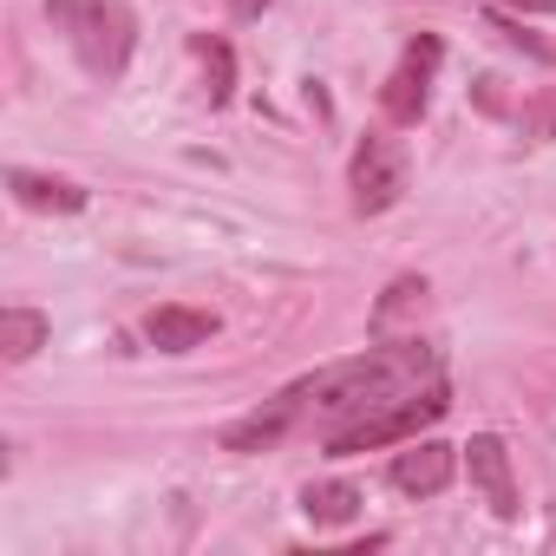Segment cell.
Returning <instances> with one entry per match:
<instances>
[{
    "label": "cell",
    "mask_w": 556,
    "mask_h": 556,
    "mask_svg": "<svg viewBox=\"0 0 556 556\" xmlns=\"http://www.w3.org/2000/svg\"><path fill=\"white\" fill-rule=\"evenodd\" d=\"M432 380H439V348L432 341H419V334L413 341H380L354 361H334V367L282 387L249 419L223 426V452H268L289 432H321L328 439V432H341V426H354V419H367V413H380V406H393V400H406Z\"/></svg>",
    "instance_id": "obj_1"
},
{
    "label": "cell",
    "mask_w": 556,
    "mask_h": 556,
    "mask_svg": "<svg viewBox=\"0 0 556 556\" xmlns=\"http://www.w3.org/2000/svg\"><path fill=\"white\" fill-rule=\"evenodd\" d=\"M47 8L66 21L73 34V53L92 79H118L131 66V47H138V14L125 8V0H47Z\"/></svg>",
    "instance_id": "obj_2"
},
{
    "label": "cell",
    "mask_w": 556,
    "mask_h": 556,
    "mask_svg": "<svg viewBox=\"0 0 556 556\" xmlns=\"http://www.w3.org/2000/svg\"><path fill=\"white\" fill-rule=\"evenodd\" d=\"M452 413V387H445V374L432 380V387H419V393H406V400H393V406H380V413H367V419H354V426H341V432H328L321 445H328V458H354V452H380V445H400V439H419L426 426H439Z\"/></svg>",
    "instance_id": "obj_3"
},
{
    "label": "cell",
    "mask_w": 556,
    "mask_h": 556,
    "mask_svg": "<svg viewBox=\"0 0 556 556\" xmlns=\"http://www.w3.org/2000/svg\"><path fill=\"white\" fill-rule=\"evenodd\" d=\"M348 190H354L361 216H387L406 197V144L393 131H367L354 164H348Z\"/></svg>",
    "instance_id": "obj_4"
},
{
    "label": "cell",
    "mask_w": 556,
    "mask_h": 556,
    "mask_svg": "<svg viewBox=\"0 0 556 556\" xmlns=\"http://www.w3.org/2000/svg\"><path fill=\"white\" fill-rule=\"evenodd\" d=\"M439 60H445L439 34H419V40H406L400 66H393V73H387V86H380V112H387V125H419V118H426Z\"/></svg>",
    "instance_id": "obj_5"
},
{
    "label": "cell",
    "mask_w": 556,
    "mask_h": 556,
    "mask_svg": "<svg viewBox=\"0 0 556 556\" xmlns=\"http://www.w3.org/2000/svg\"><path fill=\"white\" fill-rule=\"evenodd\" d=\"M458 452H465V445L406 439V452L393 458V491H406V497H439V491L458 478Z\"/></svg>",
    "instance_id": "obj_6"
},
{
    "label": "cell",
    "mask_w": 556,
    "mask_h": 556,
    "mask_svg": "<svg viewBox=\"0 0 556 556\" xmlns=\"http://www.w3.org/2000/svg\"><path fill=\"white\" fill-rule=\"evenodd\" d=\"M465 478L484 491V504H491L497 517H517V478H510V452H504L497 432H478V439L465 445Z\"/></svg>",
    "instance_id": "obj_7"
},
{
    "label": "cell",
    "mask_w": 556,
    "mask_h": 556,
    "mask_svg": "<svg viewBox=\"0 0 556 556\" xmlns=\"http://www.w3.org/2000/svg\"><path fill=\"white\" fill-rule=\"evenodd\" d=\"M216 315L210 308H184V302H170V308H151L144 315V341L157 348V354H190V348H203V341H216Z\"/></svg>",
    "instance_id": "obj_8"
},
{
    "label": "cell",
    "mask_w": 556,
    "mask_h": 556,
    "mask_svg": "<svg viewBox=\"0 0 556 556\" xmlns=\"http://www.w3.org/2000/svg\"><path fill=\"white\" fill-rule=\"evenodd\" d=\"M8 190H14V203H27V210H47V216H79V210H86V190H79V184H66V177L8 170Z\"/></svg>",
    "instance_id": "obj_9"
},
{
    "label": "cell",
    "mask_w": 556,
    "mask_h": 556,
    "mask_svg": "<svg viewBox=\"0 0 556 556\" xmlns=\"http://www.w3.org/2000/svg\"><path fill=\"white\" fill-rule=\"evenodd\" d=\"M361 484H348V478H315V484H302V510H308V523H321V530H334V523H354L361 517Z\"/></svg>",
    "instance_id": "obj_10"
},
{
    "label": "cell",
    "mask_w": 556,
    "mask_h": 556,
    "mask_svg": "<svg viewBox=\"0 0 556 556\" xmlns=\"http://www.w3.org/2000/svg\"><path fill=\"white\" fill-rule=\"evenodd\" d=\"M47 315H34V308H8L0 315V361L8 367H21V361H34L40 348H47Z\"/></svg>",
    "instance_id": "obj_11"
},
{
    "label": "cell",
    "mask_w": 556,
    "mask_h": 556,
    "mask_svg": "<svg viewBox=\"0 0 556 556\" xmlns=\"http://www.w3.org/2000/svg\"><path fill=\"white\" fill-rule=\"evenodd\" d=\"M190 47H197L203 73H210V86H203V92H210V105H229V99H236V60H229V47H223L216 34H197Z\"/></svg>",
    "instance_id": "obj_12"
},
{
    "label": "cell",
    "mask_w": 556,
    "mask_h": 556,
    "mask_svg": "<svg viewBox=\"0 0 556 556\" xmlns=\"http://www.w3.org/2000/svg\"><path fill=\"white\" fill-rule=\"evenodd\" d=\"M406 308H426V282H419V275H400V282L387 289V302L374 308V334L387 341V328H393V315H406Z\"/></svg>",
    "instance_id": "obj_13"
},
{
    "label": "cell",
    "mask_w": 556,
    "mask_h": 556,
    "mask_svg": "<svg viewBox=\"0 0 556 556\" xmlns=\"http://www.w3.org/2000/svg\"><path fill=\"white\" fill-rule=\"evenodd\" d=\"M491 27H497V34H504L510 47H523L530 60H556V47H549V40H536V34H523L517 21H504V14H491Z\"/></svg>",
    "instance_id": "obj_14"
},
{
    "label": "cell",
    "mask_w": 556,
    "mask_h": 556,
    "mask_svg": "<svg viewBox=\"0 0 556 556\" xmlns=\"http://www.w3.org/2000/svg\"><path fill=\"white\" fill-rule=\"evenodd\" d=\"M262 8H275V0H229V14H236V21H255Z\"/></svg>",
    "instance_id": "obj_15"
},
{
    "label": "cell",
    "mask_w": 556,
    "mask_h": 556,
    "mask_svg": "<svg viewBox=\"0 0 556 556\" xmlns=\"http://www.w3.org/2000/svg\"><path fill=\"white\" fill-rule=\"evenodd\" d=\"M530 131H536V138H556V92H549V105H543V118H536Z\"/></svg>",
    "instance_id": "obj_16"
},
{
    "label": "cell",
    "mask_w": 556,
    "mask_h": 556,
    "mask_svg": "<svg viewBox=\"0 0 556 556\" xmlns=\"http://www.w3.org/2000/svg\"><path fill=\"white\" fill-rule=\"evenodd\" d=\"M510 8H523V14H556V0H510Z\"/></svg>",
    "instance_id": "obj_17"
}]
</instances>
